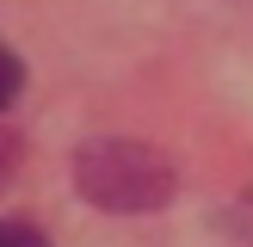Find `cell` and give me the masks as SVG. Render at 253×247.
<instances>
[{"label":"cell","mask_w":253,"mask_h":247,"mask_svg":"<svg viewBox=\"0 0 253 247\" xmlns=\"http://www.w3.org/2000/svg\"><path fill=\"white\" fill-rule=\"evenodd\" d=\"M74 192L93 210L111 216H142V210H167L179 192V173L161 148L136 142V136H93L74 148Z\"/></svg>","instance_id":"obj_1"},{"label":"cell","mask_w":253,"mask_h":247,"mask_svg":"<svg viewBox=\"0 0 253 247\" xmlns=\"http://www.w3.org/2000/svg\"><path fill=\"white\" fill-rule=\"evenodd\" d=\"M19 93H25V62L12 56L6 43H0V111H6L12 99H19Z\"/></svg>","instance_id":"obj_2"},{"label":"cell","mask_w":253,"mask_h":247,"mask_svg":"<svg viewBox=\"0 0 253 247\" xmlns=\"http://www.w3.org/2000/svg\"><path fill=\"white\" fill-rule=\"evenodd\" d=\"M222 229H235L241 241H253V192H241L229 210H222Z\"/></svg>","instance_id":"obj_3"},{"label":"cell","mask_w":253,"mask_h":247,"mask_svg":"<svg viewBox=\"0 0 253 247\" xmlns=\"http://www.w3.org/2000/svg\"><path fill=\"white\" fill-rule=\"evenodd\" d=\"M0 247H49L43 229H31V222H0Z\"/></svg>","instance_id":"obj_4"},{"label":"cell","mask_w":253,"mask_h":247,"mask_svg":"<svg viewBox=\"0 0 253 247\" xmlns=\"http://www.w3.org/2000/svg\"><path fill=\"white\" fill-rule=\"evenodd\" d=\"M6 173H12V142L0 136V185H6Z\"/></svg>","instance_id":"obj_5"}]
</instances>
